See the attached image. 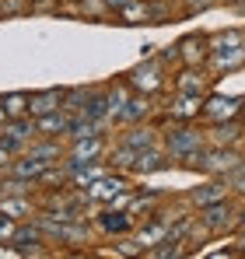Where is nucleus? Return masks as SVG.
<instances>
[{
  "label": "nucleus",
  "mask_w": 245,
  "mask_h": 259,
  "mask_svg": "<svg viewBox=\"0 0 245 259\" xmlns=\"http://www.w3.org/2000/svg\"><path fill=\"white\" fill-rule=\"evenodd\" d=\"M238 207L231 203V196L228 200H217V203H210L200 210V224H203L210 235H224V231H235V224H238Z\"/></svg>",
  "instance_id": "7"
},
{
  "label": "nucleus",
  "mask_w": 245,
  "mask_h": 259,
  "mask_svg": "<svg viewBox=\"0 0 245 259\" xmlns=\"http://www.w3.org/2000/svg\"><path fill=\"white\" fill-rule=\"evenodd\" d=\"M154 56H158V46H154V42L140 46V60H154Z\"/></svg>",
  "instance_id": "40"
},
{
  "label": "nucleus",
  "mask_w": 245,
  "mask_h": 259,
  "mask_svg": "<svg viewBox=\"0 0 245 259\" xmlns=\"http://www.w3.org/2000/svg\"><path fill=\"white\" fill-rule=\"evenodd\" d=\"M119 25H154V7L151 0H130L123 11H116Z\"/></svg>",
  "instance_id": "23"
},
{
  "label": "nucleus",
  "mask_w": 245,
  "mask_h": 259,
  "mask_svg": "<svg viewBox=\"0 0 245 259\" xmlns=\"http://www.w3.org/2000/svg\"><path fill=\"white\" fill-rule=\"evenodd\" d=\"M74 123V112H67V109H56V112H49V116H39L35 119V130H39V137H67V130Z\"/></svg>",
  "instance_id": "22"
},
{
  "label": "nucleus",
  "mask_w": 245,
  "mask_h": 259,
  "mask_svg": "<svg viewBox=\"0 0 245 259\" xmlns=\"http://www.w3.org/2000/svg\"><path fill=\"white\" fill-rule=\"evenodd\" d=\"M228 182H231V193H235V196H245V161L228 175Z\"/></svg>",
  "instance_id": "35"
},
{
  "label": "nucleus",
  "mask_w": 245,
  "mask_h": 259,
  "mask_svg": "<svg viewBox=\"0 0 245 259\" xmlns=\"http://www.w3.org/2000/svg\"><path fill=\"white\" fill-rule=\"evenodd\" d=\"M105 4H109V11H112V14H116V11H123V7H126V4H130V0H105Z\"/></svg>",
  "instance_id": "41"
},
{
  "label": "nucleus",
  "mask_w": 245,
  "mask_h": 259,
  "mask_svg": "<svg viewBox=\"0 0 245 259\" xmlns=\"http://www.w3.org/2000/svg\"><path fill=\"white\" fill-rule=\"evenodd\" d=\"M137 154H140V151H133V147H126V144H119V140H116V147H109L105 161H109V168H116V172L133 175V165H137Z\"/></svg>",
  "instance_id": "28"
},
{
  "label": "nucleus",
  "mask_w": 245,
  "mask_h": 259,
  "mask_svg": "<svg viewBox=\"0 0 245 259\" xmlns=\"http://www.w3.org/2000/svg\"><path fill=\"white\" fill-rule=\"evenodd\" d=\"M228 7H238V11H245V0H224Z\"/></svg>",
  "instance_id": "43"
},
{
  "label": "nucleus",
  "mask_w": 245,
  "mask_h": 259,
  "mask_svg": "<svg viewBox=\"0 0 245 259\" xmlns=\"http://www.w3.org/2000/svg\"><path fill=\"white\" fill-rule=\"evenodd\" d=\"M242 119H245V95H242Z\"/></svg>",
  "instance_id": "45"
},
{
  "label": "nucleus",
  "mask_w": 245,
  "mask_h": 259,
  "mask_svg": "<svg viewBox=\"0 0 245 259\" xmlns=\"http://www.w3.org/2000/svg\"><path fill=\"white\" fill-rule=\"evenodd\" d=\"M207 130L196 126V123H172V126H161V147L168 151V158H179L193 147H207Z\"/></svg>",
  "instance_id": "2"
},
{
  "label": "nucleus",
  "mask_w": 245,
  "mask_h": 259,
  "mask_svg": "<svg viewBox=\"0 0 245 259\" xmlns=\"http://www.w3.org/2000/svg\"><path fill=\"white\" fill-rule=\"evenodd\" d=\"M126 189H133V182H130V175L126 172H116V168H109V172L102 175V179H95L88 189H81L84 196H88V203H95V207H109L119 193Z\"/></svg>",
  "instance_id": "5"
},
{
  "label": "nucleus",
  "mask_w": 245,
  "mask_h": 259,
  "mask_svg": "<svg viewBox=\"0 0 245 259\" xmlns=\"http://www.w3.org/2000/svg\"><path fill=\"white\" fill-rule=\"evenodd\" d=\"M95 228L102 235H109V238H119V235H133L137 231V217L126 207H102V214L95 217Z\"/></svg>",
  "instance_id": "11"
},
{
  "label": "nucleus",
  "mask_w": 245,
  "mask_h": 259,
  "mask_svg": "<svg viewBox=\"0 0 245 259\" xmlns=\"http://www.w3.org/2000/svg\"><path fill=\"white\" fill-rule=\"evenodd\" d=\"M7 123V109H4V98H0V126Z\"/></svg>",
  "instance_id": "44"
},
{
  "label": "nucleus",
  "mask_w": 245,
  "mask_h": 259,
  "mask_svg": "<svg viewBox=\"0 0 245 259\" xmlns=\"http://www.w3.org/2000/svg\"><path fill=\"white\" fill-rule=\"evenodd\" d=\"M123 81L133 88V91H140V95H161L165 84H168L165 63L158 56H154V60H140L137 67H130V70L123 74Z\"/></svg>",
  "instance_id": "4"
},
{
  "label": "nucleus",
  "mask_w": 245,
  "mask_h": 259,
  "mask_svg": "<svg viewBox=\"0 0 245 259\" xmlns=\"http://www.w3.org/2000/svg\"><path fill=\"white\" fill-rule=\"evenodd\" d=\"M207 67L217 77L221 74H231V70H242L245 67V32H238V28L214 32L210 35V63Z\"/></svg>",
  "instance_id": "1"
},
{
  "label": "nucleus",
  "mask_w": 245,
  "mask_h": 259,
  "mask_svg": "<svg viewBox=\"0 0 245 259\" xmlns=\"http://www.w3.org/2000/svg\"><path fill=\"white\" fill-rule=\"evenodd\" d=\"M235 231H238V235H242V231H245V210H242V214H238V224H235Z\"/></svg>",
  "instance_id": "42"
},
{
  "label": "nucleus",
  "mask_w": 245,
  "mask_h": 259,
  "mask_svg": "<svg viewBox=\"0 0 245 259\" xmlns=\"http://www.w3.org/2000/svg\"><path fill=\"white\" fill-rule=\"evenodd\" d=\"M158 60H161L165 67H172V63H179V46L172 42V46H165L161 53H158Z\"/></svg>",
  "instance_id": "37"
},
{
  "label": "nucleus",
  "mask_w": 245,
  "mask_h": 259,
  "mask_svg": "<svg viewBox=\"0 0 245 259\" xmlns=\"http://www.w3.org/2000/svg\"><path fill=\"white\" fill-rule=\"evenodd\" d=\"M179 4H182V14H186V18H196V14L210 11L217 0H179Z\"/></svg>",
  "instance_id": "34"
},
{
  "label": "nucleus",
  "mask_w": 245,
  "mask_h": 259,
  "mask_svg": "<svg viewBox=\"0 0 245 259\" xmlns=\"http://www.w3.org/2000/svg\"><path fill=\"white\" fill-rule=\"evenodd\" d=\"M105 154H109V137H105V133H95V137L74 140V144L67 147L63 165L74 175V172H81V168H88V165H95V161H105Z\"/></svg>",
  "instance_id": "3"
},
{
  "label": "nucleus",
  "mask_w": 245,
  "mask_h": 259,
  "mask_svg": "<svg viewBox=\"0 0 245 259\" xmlns=\"http://www.w3.org/2000/svg\"><path fill=\"white\" fill-rule=\"evenodd\" d=\"M95 133H105L102 123H95V119H88V116H74V123H70V130H67V144L84 140V137H95Z\"/></svg>",
  "instance_id": "30"
},
{
  "label": "nucleus",
  "mask_w": 245,
  "mask_h": 259,
  "mask_svg": "<svg viewBox=\"0 0 245 259\" xmlns=\"http://www.w3.org/2000/svg\"><path fill=\"white\" fill-rule=\"evenodd\" d=\"M63 95H67V88H46V91H32V102H28L32 119H39V116H49V112L63 109Z\"/></svg>",
  "instance_id": "19"
},
{
  "label": "nucleus",
  "mask_w": 245,
  "mask_h": 259,
  "mask_svg": "<svg viewBox=\"0 0 245 259\" xmlns=\"http://www.w3.org/2000/svg\"><path fill=\"white\" fill-rule=\"evenodd\" d=\"M224 119H242V98L210 91L203 98V123H224Z\"/></svg>",
  "instance_id": "9"
},
{
  "label": "nucleus",
  "mask_w": 245,
  "mask_h": 259,
  "mask_svg": "<svg viewBox=\"0 0 245 259\" xmlns=\"http://www.w3.org/2000/svg\"><path fill=\"white\" fill-rule=\"evenodd\" d=\"M116 256L137 259V256H144V245L137 242V235H133V238H130V235H119V238H116Z\"/></svg>",
  "instance_id": "33"
},
{
  "label": "nucleus",
  "mask_w": 245,
  "mask_h": 259,
  "mask_svg": "<svg viewBox=\"0 0 245 259\" xmlns=\"http://www.w3.org/2000/svg\"><path fill=\"white\" fill-rule=\"evenodd\" d=\"M207 140L217 147H238L245 140V119H224V123H207Z\"/></svg>",
  "instance_id": "15"
},
{
  "label": "nucleus",
  "mask_w": 245,
  "mask_h": 259,
  "mask_svg": "<svg viewBox=\"0 0 245 259\" xmlns=\"http://www.w3.org/2000/svg\"><path fill=\"white\" fill-rule=\"evenodd\" d=\"M32 158H39L46 165H60L63 158H67V147L60 144V137H35L28 147H25Z\"/></svg>",
  "instance_id": "20"
},
{
  "label": "nucleus",
  "mask_w": 245,
  "mask_h": 259,
  "mask_svg": "<svg viewBox=\"0 0 245 259\" xmlns=\"http://www.w3.org/2000/svg\"><path fill=\"white\" fill-rule=\"evenodd\" d=\"M46 168H49L46 161H39V158H32V154L25 151V154H18V158L11 161V168H7V175H18V179H28V182H39Z\"/></svg>",
  "instance_id": "25"
},
{
  "label": "nucleus",
  "mask_w": 245,
  "mask_h": 259,
  "mask_svg": "<svg viewBox=\"0 0 245 259\" xmlns=\"http://www.w3.org/2000/svg\"><path fill=\"white\" fill-rule=\"evenodd\" d=\"M203 98L207 95H182V91H172V102L165 105V112H168L172 123H196V119H203Z\"/></svg>",
  "instance_id": "12"
},
{
  "label": "nucleus",
  "mask_w": 245,
  "mask_h": 259,
  "mask_svg": "<svg viewBox=\"0 0 245 259\" xmlns=\"http://www.w3.org/2000/svg\"><path fill=\"white\" fill-rule=\"evenodd\" d=\"M179 46V67H207L210 63V35L207 32H186L175 39Z\"/></svg>",
  "instance_id": "8"
},
{
  "label": "nucleus",
  "mask_w": 245,
  "mask_h": 259,
  "mask_svg": "<svg viewBox=\"0 0 245 259\" xmlns=\"http://www.w3.org/2000/svg\"><path fill=\"white\" fill-rule=\"evenodd\" d=\"M154 95H140V91H133L130 95V102H126V109H123L119 123L123 126H133V123H151L154 119Z\"/></svg>",
  "instance_id": "17"
},
{
  "label": "nucleus",
  "mask_w": 245,
  "mask_h": 259,
  "mask_svg": "<svg viewBox=\"0 0 245 259\" xmlns=\"http://www.w3.org/2000/svg\"><path fill=\"white\" fill-rule=\"evenodd\" d=\"M0 18H4V0H0Z\"/></svg>",
  "instance_id": "46"
},
{
  "label": "nucleus",
  "mask_w": 245,
  "mask_h": 259,
  "mask_svg": "<svg viewBox=\"0 0 245 259\" xmlns=\"http://www.w3.org/2000/svg\"><path fill=\"white\" fill-rule=\"evenodd\" d=\"M119 144L133 147V151H147V147H158L161 144V130L154 123H133L119 133Z\"/></svg>",
  "instance_id": "16"
},
{
  "label": "nucleus",
  "mask_w": 245,
  "mask_h": 259,
  "mask_svg": "<svg viewBox=\"0 0 245 259\" xmlns=\"http://www.w3.org/2000/svg\"><path fill=\"white\" fill-rule=\"evenodd\" d=\"M35 210H39V203L32 196H18V193L0 196V214L14 217V221H28V217H35Z\"/></svg>",
  "instance_id": "21"
},
{
  "label": "nucleus",
  "mask_w": 245,
  "mask_h": 259,
  "mask_svg": "<svg viewBox=\"0 0 245 259\" xmlns=\"http://www.w3.org/2000/svg\"><path fill=\"white\" fill-rule=\"evenodd\" d=\"M221 77L210 67H182L179 74H172V91L182 95H210V88L217 84Z\"/></svg>",
  "instance_id": "6"
},
{
  "label": "nucleus",
  "mask_w": 245,
  "mask_h": 259,
  "mask_svg": "<svg viewBox=\"0 0 245 259\" xmlns=\"http://www.w3.org/2000/svg\"><path fill=\"white\" fill-rule=\"evenodd\" d=\"M77 14H81V18H91V21H105L112 11H109L105 0H81V4H77Z\"/></svg>",
  "instance_id": "32"
},
{
  "label": "nucleus",
  "mask_w": 245,
  "mask_h": 259,
  "mask_svg": "<svg viewBox=\"0 0 245 259\" xmlns=\"http://www.w3.org/2000/svg\"><path fill=\"white\" fill-rule=\"evenodd\" d=\"M242 161H245V154L238 147H217V144H210V147H207V158H203V175L228 179Z\"/></svg>",
  "instance_id": "10"
},
{
  "label": "nucleus",
  "mask_w": 245,
  "mask_h": 259,
  "mask_svg": "<svg viewBox=\"0 0 245 259\" xmlns=\"http://www.w3.org/2000/svg\"><path fill=\"white\" fill-rule=\"evenodd\" d=\"M77 116H88V119H95V123H109V95H105V88H91V95H88V102H84V109Z\"/></svg>",
  "instance_id": "26"
},
{
  "label": "nucleus",
  "mask_w": 245,
  "mask_h": 259,
  "mask_svg": "<svg viewBox=\"0 0 245 259\" xmlns=\"http://www.w3.org/2000/svg\"><path fill=\"white\" fill-rule=\"evenodd\" d=\"M28 11H60V0H32Z\"/></svg>",
  "instance_id": "38"
},
{
  "label": "nucleus",
  "mask_w": 245,
  "mask_h": 259,
  "mask_svg": "<svg viewBox=\"0 0 245 259\" xmlns=\"http://www.w3.org/2000/svg\"><path fill=\"white\" fill-rule=\"evenodd\" d=\"M0 98H4L7 119H18V116H32V112H28V102H32V95H28V91H7V95H0Z\"/></svg>",
  "instance_id": "29"
},
{
  "label": "nucleus",
  "mask_w": 245,
  "mask_h": 259,
  "mask_svg": "<svg viewBox=\"0 0 245 259\" xmlns=\"http://www.w3.org/2000/svg\"><path fill=\"white\" fill-rule=\"evenodd\" d=\"M18 224H21V221L0 214V242H11V238H14V231H18Z\"/></svg>",
  "instance_id": "36"
},
{
  "label": "nucleus",
  "mask_w": 245,
  "mask_h": 259,
  "mask_svg": "<svg viewBox=\"0 0 245 259\" xmlns=\"http://www.w3.org/2000/svg\"><path fill=\"white\" fill-rule=\"evenodd\" d=\"M231 196V182L228 179H217V175H207V182H200L196 189H189V203L193 207H210V203H217V200H228Z\"/></svg>",
  "instance_id": "14"
},
{
  "label": "nucleus",
  "mask_w": 245,
  "mask_h": 259,
  "mask_svg": "<svg viewBox=\"0 0 245 259\" xmlns=\"http://www.w3.org/2000/svg\"><path fill=\"white\" fill-rule=\"evenodd\" d=\"M168 168H172V158H168V151L158 144V147H147V151L137 154L133 175L140 179V175H158V172H168Z\"/></svg>",
  "instance_id": "18"
},
{
  "label": "nucleus",
  "mask_w": 245,
  "mask_h": 259,
  "mask_svg": "<svg viewBox=\"0 0 245 259\" xmlns=\"http://www.w3.org/2000/svg\"><path fill=\"white\" fill-rule=\"evenodd\" d=\"M11 242L21 249V256H25V259H28V256H46V245H49V238H46V231L39 228V221H35V217L21 221Z\"/></svg>",
  "instance_id": "13"
},
{
  "label": "nucleus",
  "mask_w": 245,
  "mask_h": 259,
  "mask_svg": "<svg viewBox=\"0 0 245 259\" xmlns=\"http://www.w3.org/2000/svg\"><path fill=\"white\" fill-rule=\"evenodd\" d=\"M168 238V224H165L158 214H151V217H144V224L137 228V242L144 245V252L151 249V245H158V242H165Z\"/></svg>",
  "instance_id": "24"
},
{
  "label": "nucleus",
  "mask_w": 245,
  "mask_h": 259,
  "mask_svg": "<svg viewBox=\"0 0 245 259\" xmlns=\"http://www.w3.org/2000/svg\"><path fill=\"white\" fill-rule=\"evenodd\" d=\"M105 95H109V123H119V116H123V109H126V102H130V95H133V88L119 77L116 84L105 88Z\"/></svg>",
  "instance_id": "27"
},
{
  "label": "nucleus",
  "mask_w": 245,
  "mask_h": 259,
  "mask_svg": "<svg viewBox=\"0 0 245 259\" xmlns=\"http://www.w3.org/2000/svg\"><path fill=\"white\" fill-rule=\"evenodd\" d=\"M11 161H14V154H11V151L0 144V172H7V168H11Z\"/></svg>",
  "instance_id": "39"
},
{
  "label": "nucleus",
  "mask_w": 245,
  "mask_h": 259,
  "mask_svg": "<svg viewBox=\"0 0 245 259\" xmlns=\"http://www.w3.org/2000/svg\"><path fill=\"white\" fill-rule=\"evenodd\" d=\"M144 256H147V259H179V256H186V245H182V242L165 238V242H158V245H151Z\"/></svg>",
  "instance_id": "31"
},
{
  "label": "nucleus",
  "mask_w": 245,
  "mask_h": 259,
  "mask_svg": "<svg viewBox=\"0 0 245 259\" xmlns=\"http://www.w3.org/2000/svg\"><path fill=\"white\" fill-rule=\"evenodd\" d=\"M67 4H81V0H67Z\"/></svg>",
  "instance_id": "47"
}]
</instances>
